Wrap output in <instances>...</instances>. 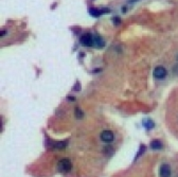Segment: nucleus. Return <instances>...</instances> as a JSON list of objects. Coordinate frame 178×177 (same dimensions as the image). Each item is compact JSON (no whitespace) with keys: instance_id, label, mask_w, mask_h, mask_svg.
<instances>
[{"instance_id":"obj_1","label":"nucleus","mask_w":178,"mask_h":177,"mask_svg":"<svg viewBox=\"0 0 178 177\" xmlns=\"http://www.w3.org/2000/svg\"><path fill=\"white\" fill-rule=\"evenodd\" d=\"M57 168L61 172H69L72 168V163L69 159L64 158L62 160H59V165H57Z\"/></svg>"},{"instance_id":"obj_2","label":"nucleus","mask_w":178,"mask_h":177,"mask_svg":"<svg viewBox=\"0 0 178 177\" xmlns=\"http://www.w3.org/2000/svg\"><path fill=\"white\" fill-rule=\"evenodd\" d=\"M81 44L85 47H90V46L94 45V39L90 34H85L81 37Z\"/></svg>"},{"instance_id":"obj_3","label":"nucleus","mask_w":178,"mask_h":177,"mask_svg":"<svg viewBox=\"0 0 178 177\" xmlns=\"http://www.w3.org/2000/svg\"><path fill=\"white\" fill-rule=\"evenodd\" d=\"M166 76V70L164 67L159 66V67H156L154 70V76L156 79H164Z\"/></svg>"},{"instance_id":"obj_4","label":"nucleus","mask_w":178,"mask_h":177,"mask_svg":"<svg viewBox=\"0 0 178 177\" xmlns=\"http://www.w3.org/2000/svg\"><path fill=\"white\" fill-rule=\"evenodd\" d=\"M159 175L161 177H170L171 176V168L169 165H162L159 170Z\"/></svg>"},{"instance_id":"obj_5","label":"nucleus","mask_w":178,"mask_h":177,"mask_svg":"<svg viewBox=\"0 0 178 177\" xmlns=\"http://www.w3.org/2000/svg\"><path fill=\"white\" fill-rule=\"evenodd\" d=\"M101 139L105 142H110L113 140V134L110 130H104L101 134Z\"/></svg>"},{"instance_id":"obj_6","label":"nucleus","mask_w":178,"mask_h":177,"mask_svg":"<svg viewBox=\"0 0 178 177\" xmlns=\"http://www.w3.org/2000/svg\"><path fill=\"white\" fill-rule=\"evenodd\" d=\"M107 12V10H104V11H101V10H97V9H91L90 11H89V13H90L92 16H94V17H99V16H101L103 13H106Z\"/></svg>"},{"instance_id":"obj_7","label":"nucleus","mask_w":178,"mask_h":177,"mask_svg":"<svg viewBox=\"0 0 178 177\" xmlns=\"http://www.w3.org/2000/svg\"><path fill=\"white\" fill-rule=\"evenodd\" d=\"M93 39H94V45L97 46V47H104V45H105V43H104L103 38L100 36H95L93 37Z\"/></svg>"},{"instance_id":"obj_8","label":"nucleus","mask_w":178,"mask_h":177,"mask_svg":"<svg viewBox=\"0 0 178 177\" xmlns=\"http://www.w3.org/2000/svg\"><path fill=\"white\" fill-rule=\"evenodd\" d=\"M151 147L154 150H159L162 147V142L160 140H153L152 143H151Z\"/></svg>"},{"instance_id":"obj_9","label":"nucleus","mask_w":178,"mask_h":177,"mask_svg":"<svg viewBox=\"0 0 178 177\" xmlns=\"http://www.w3.org/2000/svg\"><path fill=\"white\" fill-rule=\"evenodd\" d=\"M67 145V142L66 141H61V142H55L54 143V147L56 149H65Z\"/></svg>"},{"instance_id":"obj_10","label":"nucleus","mask_w":178,"mask_h":177,"mask_svg":"<svg viewBox=\"0 0 178 177\" xmlns=\"http://www.w3.org/2000/svg\"><path fill=\"white\" fill-rule=\"evenodd\" d=\"M74 114H75V118H77V119H82V118H83V112L81 110V108H79V107L75 108Z\"/></svg>"},{"instance_id":"obj_11","label":"nucleus","mask_w":178,"mask_h":177,"mask_svg":"<svg viewBox=\"0 0 178 177\" xmlns=\"http://www.w3.org/2000/svg\"><path fill=\"white\" fill-rule=\"evenodd\" d=\"M144 124H145V126L148 127V128H152L153 125H154V123H153L151 120H146L145 122H144Z\"/></svg>"},{"instance_id":"obj_12","label":"nucleus","mask_w":178,"mask_h":177,"mask_svg":"<svg viewBox=\"0 0 178 177\" xmlns=\"http://www.w3.org/2000/svg\"><path fill=\"white\" fill-rule=\"evenodd\" d=\"M113 23H115V25H119L120 23H121V19L120 18H118V17H113Z\"/></svg>"},{"instance_id":"obj_13","label":"nucleus","mask_w":178,"mask_h":177,"mask_svg":"<svg viewBox=\"0 0 178 177\" xmlns=\"http://www.w3.org/2000/svg\"><path fill=\"white\" fill-rule=\"evenodd\" d=\"M4 34H5V32H4V31H2V32H1V36H3Z\"/></svg>"}]
</instances>
